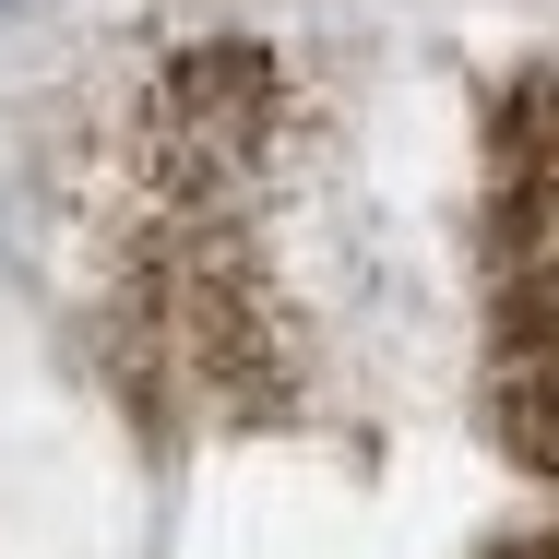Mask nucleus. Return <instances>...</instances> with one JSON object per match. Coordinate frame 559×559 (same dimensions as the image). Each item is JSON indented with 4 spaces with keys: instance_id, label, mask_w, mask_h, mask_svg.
<instances>
[{
    "instance_id": "obj_1",
    "label": "nucleus",
    "mask_w": 559,
    "mask_h": 559,
    "mask_svg": "<svg viewBox=\"0 0 559 559\" xmlns=\"http://www.w3.org/2000/svg\"><path fill=\"white\" fill-rule=\"evenodd\" d=\"M488 381L512 452L559 476V72L500 108L488 155Z\"/></svg>"
}]
</instances>
